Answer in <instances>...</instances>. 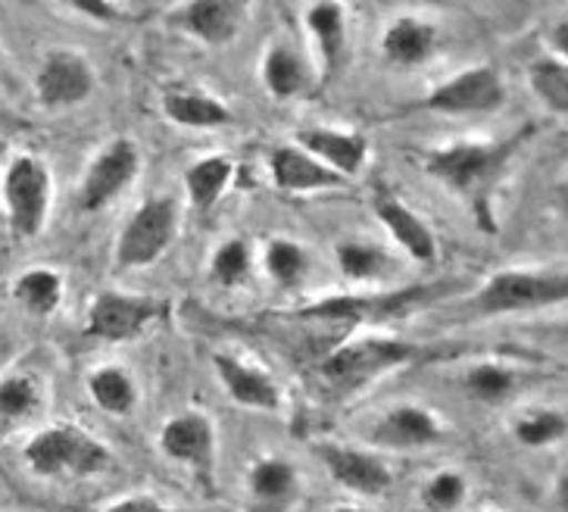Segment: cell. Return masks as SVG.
<instances>
[{
    "instance_id": "obj_1",
    "label": "cell",
    "mask_w": 568,
    "mask_h": 512,
    "mask_svg": "<svg viewBox=\"0 0 568 512\" xmlns=\"http://www.w3.org/2000/svg\"><path fill=\"white\" fill-rule=\"evenodd\" d=\"M528 138H535V126H525L509 141H456L435 148L425 153V172L466 203L481 232L497 234L494 194Z\"/></svg>"
},
{
    "instance_id": "obj_2",
    "label": "cell",
    "mask_w": 568,
    "mask_h": 512,
    "mask_svg": "<svg viewBox=\"0 0 568 512\" xmlns=\"http://www.w3.org/2000/svg\"><path fill=\"white\" fill-rule=\"evenodd\" d=\"M425 353L428 348L397 341V338H356V341H347L332 350L318 363V375L332 394L344 400V396L359 394L363 388H368L372 381L382 379L387 372L416 363Z\"/></svg>"
},
{
    "instance_id": "obj_3",
    "label": "cell",
    "mask_w": 568,
    "mask_h": 512,
    "mask_svg": "<svg viewBox=\"0 0 568 512\" xmlns=\"http://www.w3.org/2000/svg\"><path fill=\"white\" fill-rule=\"evenodd\" d=\"M456 291V281H428V284H409L397 291H382V294H337V298L316 300V303H303L294 315L301 319H325V322H385L397 315L422 310L435 300L447 298Z\"/></svg>"
},
{
    "instance_id": "obj_4",
    "label": "cell",
    "mask_w": 568,
    "mask_h": 512,
    "mask_svg": "<svg viewBox=\"0 0 568 512\" xmlns=\"http://www.w3.org/2000/svg\"><path fill=\"white\" fill-rule=\"evenodd\" d=\"M566 272H544V269H500L478 288L468 300L471 315H513L528 310H544L566 303Z\"/></svg>"
},
{
    "instance_id": "obj_5",
    "label": "cell",
    "mask_w": 568,
    "mask_h": 512,
    "mask_svg": "<svg viewBox=\"0 0 568 512\" xmlns=\"http://www.w3.org/2000/svg\"><path fill=\"white\" fill-rule=\"evenodd\" d=\"M26 463L41 479H88L110 465V450L79 425H51L26 444Z\"/></svg>"
},
{
    "instance_id": "obj_6",
    "label": "cell",
    "mask_w": 568,
    "mask_h": 512,
    "mask_svg": "<svg viewBox=\"0 0 568 512\" xmlns=\"http://www.w3.org/2000/svg\"><path fill=\"white\" fill-rule=\"evenodd\" d=\"M179 225H182V213H179V200L175 198H151L144 200L129 222L122 225L116 238V257L119 269H148L156 260L166 257V250L175 244L179 238Z\"/></svg>"
},
{
    "instance_id": "obj_7",
    "label": "cell",
    "mask_w": 568,
    "mask_h": 512,
    "mask_svg": "<svg viewBox=\"0 0 568 512\" xmlns=\"http://www.w3.org/2000/svg\"><path fill=\"white\" fill-rule=\"evenodd\" d=\"M53 179L44 160L19 153L3 172V207L10 215V229L32 241L44 232L48 213H51Z\"/></svg>"
},
{
    "instance_id": "obj_8",
    "label": "cell",
    "mask_w": 568,
    "mask_h": 512,
    "mask_svg": "<svg viewBox=\"0 0 568 512\" xmlns=\"http://www.w3.org/2000/svg\"><path fill=\"white\" fill-rule=\"evenodd\" d=\"M169 310L166 300L141 298V294H119V291H103L94 298L91 310H88V325L84 334L88 338H101L110 344H122L132 341L151 322L163 319Z\"/></svg>"
},
{
    "instance_id": "obj_9",
    "label": "cell",
    "mask_w": 568,
    "mask_h": 512,
    "mask_svg": "<svg viewBox=\"0 0 568 512\" xmlns=\"http://www.w3.org/2000/svg\"><path fill=\"white\" fill-rule=\"evenodd\" d=\"M503 103H506V88L500 72L494 67H471L437 84L418 107L447 117H471V113H494Z\"/></svg>"
},
{
    "instance_id": "obj_10",
    "label": "cell",
    "mask_w": 568,
    "mask_h": 512,
    "mask_svg": "<svg viewBox=\"0 0 568 512\" xmlns=\"http://www.w3.org/2000/svg\"><path fill=\"white\" fill-rule=\"evenodd\" d=\"M141 172V150L132 138H116L91 160L79 184V210L98 213L110 200H116Z\"/></svg>"
},
{
    "instance_id": "obj_11",
    "label": "cell",
    "mask_w": 568,
    "mask_h": 512,
    "mask_svg": "<svg viewBox=\"0 0 568 512\" xmlns=\"http://www.w3.org/2000/svg\"><path fill=\"white\" fill-rule=\"evenodd\" d=\"M94 69L79 50H51L34 76V94L48 110L75 107L94 94Z\"/></svg>"
},
{
    "instance_id": "obj_12",
    "label": "cell",
    "mask_w": 568,
    "mask_h": 512,
    "mask_svg": "<svg viewBox=\"0 0 568 512\" xmlns=\"http://www.w3.org/2000/svg\"><path fill=\"white\" fill-rule=\"evenodd\" d=\"M160 446L169 460L187 465L203 488L213 484V463H216V431L213 422L201 413H182L169 419L160 431Z\"/></svg>"
},
{
    "instance_id": "obj_13",
    "label": "cell",
    "mask_w": 568,
    "mask_h": 512,
    "mask_svg": "<svg viewBox=\"0 0 568 512\" xmlns=\"http://www.w3.org/2000/svg\"><path fill=\"white\" fill-rule=\"evenodd\" d=\"M372 213L387 229V234L406 250L409 260L428 265L437 260V238L428 229V222L418 213H413L390 188L378 184L372 194Z\"/></svg>"
},
{
    "instance_id": "obj_14",
    "label": "cell",
    "mask_w": 568,
    "mask_h": 512,
    "mask_svg": "<svg viewBox=\"0 0 568 512\" xmlns=\"http://www.w3.org/2000/svg\"><path fill=\"white\" fill-rule=\"evenodd\" d=\"M247 0H184L172 13V26L197 38L201 44L219 48L229 44L244 19Z\"/></svg>"
},
{
    "instance_id": "obj_15",
    "label": "cell",
    "mask_w": 568,
    "mask_h": 512,
    "mask_svg": "<svg viewBox=\"0 0 568 512\" xmlns=\"http://www.w3.org/2000/svg\"><path fill=\"white\" fill-rule=\"evenodd\" d=\"M268 175H272L275 188H282L287 194H313V191H328V188L347 184L344 175L318 163L313 153H306L297 144H282L268 153Z\"/></svg>"
},
{
    "instance_id": "obj_16",
    "label": "cell",
    "mask_w": 568,
    "mask_h": 512,
    "mask_svg": "<svg viewBox=\"0 0 568 512\" xmlns=\"http://www.w3.org/2000/svg\"><path fill=\"white\" fill-rule=\"evenodd\" d=\"M318 460L332 472V479L347 488L353 494L378 496L390 488V469L378 456H372L366 450H353L341 444L316 446Z\"/></svg>"
},
{
    "instance_id": "obj_17",
    "label": "cell",
    "mask_w": 568,
    "mask_h": 512,
    "mask_svg": "<svg viewBox=\"0 0 568 512\" xmlns=\"http://www.w3.org/2000/svg\"><path fill=\"white\" fill-rule=\"evenodd\" d=\"M297 148L313 153L318 163L335 169L337 175L353 179L363 172L368 157V138L359 132H341V129H325V126H310L297 132Z\"/></svg>"
},
{
    "instance_id": "obj_18",
    "label": "cell",
    "mask_w": 568,
    "mask_h": 512,
    "mask_svg": "<svg viewBox=\"0 0 568 512\" xmlns=\"http://www.w3.org/2000/svg\"><path fill=\"white\" fill-rule=\"evenodd\" d=\"M372 441L378 446H394V450H416V446H432L444 438V429L435 413L422 410L418 403H400L387 410L375 425H372Z\"/></svg>"
},
{
    "instance_id": "obj_19",
    "label": "cell",
    "mask_w": 568,
    "mask_h": 512,
    "mask_svg": "<svg viewBox=\"0 0 568 512\" xmlns=\"http://www.w3.org/2000/svg\"><path fill=\"white\" fill-rule=\"evenodd\" d=\"M306 26L316 41L318 60H322V76L332 82L344 60H347V17L337 0H318L306 13Z\"/></svg>"
},
{
    "instance_id": "obj_20",
    "label": "cell",
    "mask_w": 568,
    "mask_h": 512,
    "mask_svg": "<svg viewBox=\"0 0 568 512\" xmlns=\"http://www.w3.org/2000/svg\"><path fill=\"white\" fill-rule=\"evenodd\" d=\"M213 365H216L219 379L225 384V391L244 403V406H253V410H266V413H275L282 406V394L275 388V381L268 379L266 372L253 369V365L234 360L229 353H216L213 357Z\"/></svg>"
},
{
    "instance_id": "obj_21",
    "label": "cell",
    "mask_w": 568,
    "mask_h": 512,
    "mask_svg": "<svg viewBox=\"0 0 568 512\" xmlns=\"http://www.w3.org/2000/svg\"><path fill=\"white\" fill-rule=\"evenodd\" d=\"M437 48V29L432 22L416 17L394 19L382 38V53L387 63L403 69L422 67Z\"/></svg>"
},
{
    "instance_id": "obj_22",
    "label": "cell",
    "mask_w": 568,
    "mask_h": 512,
    "mask_svg": "<svg viewBox=\"0 0 568 512\" xmlns=\"http://www.w3.org/2000/svg\"><path fill=\"white\" fill-rule=\"evenodd\" d=\"M163 113L184 129H219L232 122V110L222 100L187 88H172L163 94Z\"/></svg>"
},
{
    "instance_id": "obj_23",
    "label": "cell",
    "mask_w": 568,
    "mask_h": 512,
    "mask_svg": "<svg viewBox=\"0 0 568 512\" xmlns=\"http://www.w3.org/2000/svg\"><path fill=\"white\" fill-rule=\"evenodd\" d=\"M263 84L275 100L301 98L310 91V67L287 44H272L263 60Z\"/></svg>"
},
{
    "instance_id": "obj_24",
    "label": "cell",
    "mask_w": 568,
    "mask_h": 512,
    "mask_svg": "<svg viewBox=\"0 0 568 512\" xmlns=\"http://www.w3.org/2000/svg\"><path fill=\"white\" fill-rule=\"evenodd\" d=\"M234 179V163L229 157H203L197 163H191L184 169V188H187V200L194 210H213L219 198L229 191V184Z\"/></svg>"
},
{
    "instance_id": "obj_25",
    "label": "cell",
    "mask_w": 568,
    "mask_h": 512,
    "mask_svg": "<svg viewBox=\"0 0 568 512\" xmlns=\"http://www.w3.org/2000/svg\"><path fill=\"white\" fill-rule=\"evenodd\" d=\"M251 494L260 506L266 510H284L294 494H297V472L287 460H278V456H268V460H260V463L251 469Z\"/></svg>"
},
{
    "instance_id": "obj_26",
    "label": "cell",
    "mask_w": 568,
    "mask_h": 512,
    "mask_svg": "<svg viewBox=\"0 0 568 512\" xmlns=\"http://www.w3.org/2000/svg\"><path fill=\"white\" fill-rule=\"evenodd\" d=\"M13 298L32 315H51L63 303V275L53 269H29L13 284Z\"/></svg>"
},
{
    "instance_id": "obj_27",
    "label": "cell",
    "mask_w": 568,
    "mask_h": 512,
    "mask_svg": "<svg viewBox=\"0 0 568 512\" xmlns=\"http://www.w3.org/2000/svg\"><path fill=\"white\" fill-rule=\"evenodd\" d=\"M88 394L110 415H129L138 403V391L129 372H122L116 365H103L98 372L88 375Z\"/></svg>"
},
{
    "instance_id": "obj_28",
    "label": "cell",
    "mask_w": 568,
    "mask_h": 512,
    "mask_svg": "<svg viewBox=\"0 0 568 512\" xmlns=\"http://www.w3.org/2000/svg\"><path fill=\"white\" fill-rule=\"evenodd\" d=\"M528 82L537 100L556 113L566 117L568 113V67L562 57H540L528 67Z\"/></svg>"
},
{
    "instance_id": "obj_29",
    "label": "cell",
    "mask_w": 568,
    "mask_h": 512,
    "mask_svg": "<svg viewBox=\"0 0 568 512\" xmlns=\"http://www.w3.org/2000/svg\"><path fill=\"white\" fill-rule=\"evenodd\" d=\"M463 388L478 403H503L506 396H513V391L518 388V379L516 372H509L500 363H478L463 375Z\"/></svg>"
},
{
    "instance_id": "obj_30",
    "label": "cell",
    "mask_w": 568,
    "mask_h": 512,
    "mask_svg": "<svg viewBox=\"0 0 568 512\" xmlns=\"http://www.w3.org/2000/svg\"><path fill=\"white\" fill-rule=\"evenodd\" d=\"M335 257L337 269L351 281H372L387 269L385 250L378 244H368V241H341L335 248Z\"/></svg>"
},
{
    "instance_id": "obj_31",
    "label": "cell",
    "mask_w": 568,
    "mask_h": 512,
    "mask_svg": "<svg viewBox=\"0 0 568 512\" xmlns=\"http://www.w3.org/2000/svg\"><path fill=\"white\" fill-rule=\"evenodd\" d=\"M41 403V391L29 375H10L0 381V429H10L32 415Z\"/></svg>"
},
{
    "instance_id": "obj_32",
    "label": "cell",
    "mask_w": 568,
    "mask_h": 512,
    "mask_svg": "<svg viewBox=\"0 0 568 512\" xmlns=\"http://www.w3.org/2000/svg\"><path fill=\"white\" fill-rule=\"evenodd\" d=\"M263 263L278 284H297L303 272L310 269V253L291 238H272L263 250Z\"/></svg>"
},
{
    "instance_id": "obj_33",
    "label": "cell",
    "mask_w": 568,
    "mask_h": 512,
    "mask_svg": "<svg viewBox=\"0 0 568 512\" xmlns=\"http://www.w3.org/2000/svg\"><path fill=\"white\" fill-rule=\"evenodd\" d=\"M253 253L244 238H229L213 250V263H210V279L222 288H234L251 275Z\"/></svg>"
},
{
    "instance_id": "obj_34",
    "label": "cell",
    "mask_w": 568,
    "mask_h": 512,
    "mask_svg": "<svg viewBox=\"0 0 568 512\" xmlns=\"http://www.w3.org/2000/svg\"><path fill=\"white\" fill-rule=\"evenodd\" d=\"M566 413L559 410H535V413L521 415L516 425H513V434H516L518 444L525 446H547L556 444L566 438Z\"/></svg>"
},
{
    "instance_id": "obj_35",
    "label": "cell",
    "mask_w": 568,
    "mask_h": 512,
    "mask_svg": "<svg viewBox=\"0 0 568 512\" xmlns=\"http://www.w3.org/2000/svg\"><path fill=\"white\" fill-rule=\"evenodd\" d=\"M466 479L459 472H437L435 479H428L425 491H422V500L428 510L447 512L456 510L463 500H466Z\"/></svg>"
},
{
    "instance_id": "obj_36",
    "label": "cell",
    "mask_w": 568,
    "mask_h": 512,
    "mask_svg": "<svg viewBox=\"0 0 568 512\" xmlns=\"http://www.w3.org/2000/svg\"><path fill=\"white\" fill-rule=\"evenodd\" d=\"M75 13L94 19V22H116L119 19V0H63Z\"/></svg>"
},
{
    "instance_id": "obj_37",
    "label": "cell",
    "mask_w": 568,
    "mask_h": 512,
    "mask_svg": "<svg viewBox=\"0 0 568 512\" xmlns=\"http://www.w3.org/2000/svg\"><path fill=\"white\" fill-rule=\"evenodd\" d=\"M103 512H175L169 510L166 503H160V500H153V496H125V500H119L113 503L110 510Z\"/></svg>"
},
{
    "instance_id": "obj_38",
    "label": "cell",
    "mask_w": 568,
    "mask_h": 512,
    "mask_svg": "<svg viewBox=\"0 0 568 512\" xmlns=\"http://www.w3.org/2000/svg\"><path fill=\"white\" fill-rule=\"evenodd\" d=\"M335 512H366V510H356V506H337Z\"/></svg>"
}]
</instances>
